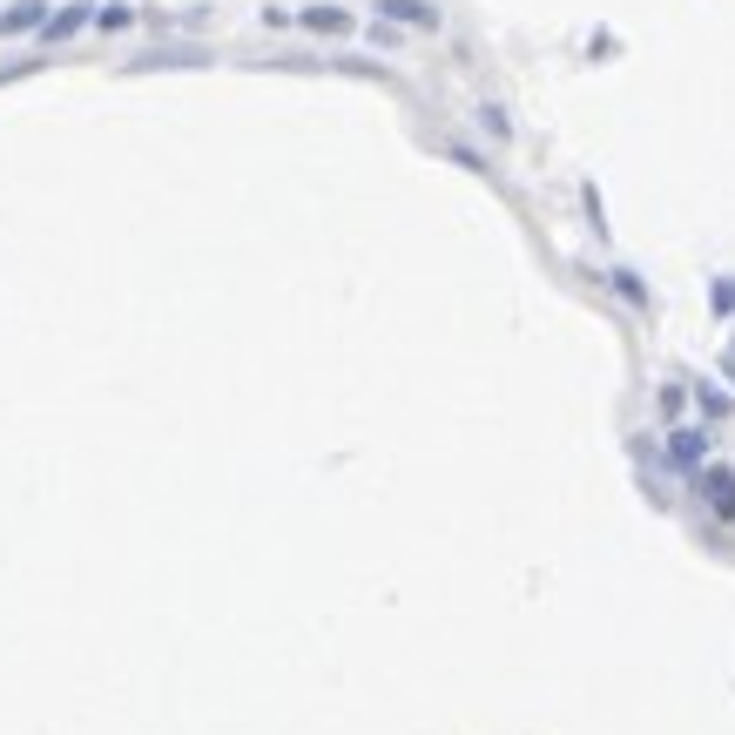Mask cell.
I'll use <instances>...</instances> for the list:
<instances>
[{"mask_svg":"<svg viewBox=\"0 0 735 735\" xmlns=\"http://www.w3.org/2000/svg\"><path fill=\"white\" fill-rule=\"evenodd\" d=\"M48 0H14L8 14H0V34H27V27H48Z\"/></svg>","mask_w":735,"mask_h":735,"instance_id":"1","label":"cell"},{"mask_svg":"<svg viewBox=\"0 0 735 735\" xmlns=\"http://www.w3.org/2000/svg\"><path fill=\"white\" fill-rule=\"evenodd\" d=\"M392 21H412V27H439V8H425V0H378Z\"/></svg>","mask_w":735,"mask_h":735,"instance_id":"2","label":"cell"},{"mask_svg":"<svg viewBox=\"0 0 735 735\" xmlns=\"http://www.w3.org/2000/svg\"><path fill=\"white\" fill-rule=\"evenodd\" d=\"M304 27H318V34H344V27H352V14H344V8H311V14H304Z\"/></svg>","mask_w":735,"mask_h":735,"instance_id":"3","label":"cell"},{"mask_svg":"<svg viewBox=\"0 0 735 735\" xmlns=\"http://www.w3.org/2000/svg\"><path fill=\"white\" fill-rule=\"evenodd\" d=\"M709 493H715V513H735V473H728V466L709 473Z\"/></svg>","mask_w":735,"mask_h":735,"instance_id":"4","label":"cell"},{"mask_svg":"<svg viewBox=\"0 0 735 735\" xmlns=\"http://www.w3.org/2000/svg\"><path fill=\"white\" fill-rule=\"evenodd\" d=\"M82 21H88L82 8H61V14L48 21V42H68V34H74V27H82Z\"/></svg>","mask_w":735,"mask_h":735,"instance_id":"5","label":"cell"},{"mask_svg":"<svg viewBox=\"0 0 735 735\" xmlns=\"http://www.w3.org/2000/svg\"><path fill=\"white\" fill-rule=\"evenodd\" d=\"M675 459H681V466H695V459H702V432H675Z\"/></svg>","mask_w":735,"mask_h":735,"instance_id":"6","label":"cell"},{"mask_svg":"<svg viewBox=\"0 0 735 735\" xmlns=\"http://www.w3.org/2000/svg\"><path fill=\"white\" fill-rule=\"evenodd\" d=\"M95 21H102V27H129V21H135V8H129V0H115V8H102Z\"/></svg>","mask_w":735,"mask_h":735,"instance_id":"7","label":"cell"},{"mask_svg":"<svg viewBox=\"0 0 735 735\" xmlns=\"http://www.w3.org/2000/svg\"><path fill=\"white\" fill-rule=\"evenodd\" d=\"M614 284H621V297H635V304H648V291H641V277H635V270H614Z\"/></svg>","mask_w":735,"mask_h":735,"instance_id":"8","label":"cell"}]
</instances>
